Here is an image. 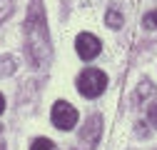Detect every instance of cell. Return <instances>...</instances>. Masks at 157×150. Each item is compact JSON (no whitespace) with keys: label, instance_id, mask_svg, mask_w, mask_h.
<instances>
[{"label":"cell","instance_id":"cell-10","mask_svg":"<svg viewBox=\"0 0 157 150\" xmlns=\"http://www.w3.org/2000/svg\"><path fill=\"white\" fill-rule=\"evenodd\" d=\"M142 23H145V28H150V30H157V10H150V13H145Z\"/></svg>","mask_w":157,"mask_h":150},{"label":"cell","instance_id":"cell-9","mask_svg":"<svg viewBox=\"0 0 157 150\" xmlns=\"http://www.w3.org/2000/svg\"><path fill=\"white\" fill-rule=\"evenodd\" d=\"M10 13H13V0H0V23L8 20Z\"/></svg>","mask_w":157,"mask_h":150},{"label":"cell","instance_id":"cell-14","mask_svg":"<svg viewBox=\"0 0 157 150\" xmlns=\"http://www.w3.org/2000/svg\"><path fill=\"white\" fill-rule=\"evenodd\" d=\"M0 150H5V148H3V145H0Z\"/></svg>","mask_w":157,"mask_h":150},{"label":"cell","instance_id":"cell-4","mask_svg":"<svg viewBox=\"0 0 157 150\" xmlns=\"http://www.w3.org/2000/svg\"><path fill=\"white\" fill-rule=\"evenodd\" d=\"M75 50H77V55H80L82 60H95L97 55L102 53V43H100V38L92 35V33H80L75 38Z\"/></svg>","mask_w":157,"mask_h":150},{"label":"cell","instance_id":"cell-5","mask_svg":"<svg viewBox=\"0 0 157 150\" xmlns=\"http://www.w3.org/2000/svg\"><path fill=\"white\" fill-rule=\"evenodd\" d=\"M100 135H102V118H100V115H90L87 123H85V128L80 130V143L90 150V148L97 145Z\"/></svg>","mask_w":157,"mask_h":150},{"label":"cell","instance_id":"cell-1","mask_svg":"<svg viewBox=\"0 0 157 150\" xmlns=\"http://www.w3.org/2000/svg\"><path fill=\"white\" fill-rule=\"evenodd\" d=\"M25 53L33 68H45V63L50 60V33L40 0H33L25 18Z\"/></svg>","mask_w":157,"mask_h":150},{"label":"cell","instance_id":"cell-7","mask_svg":"<svg viewBox=\"0 0 157 150\" xmlns=\"http://www.w3.org/2000/svg\"><path fill=\"white\" fill-rule=\"evenodd\" d=\"M105 23H107L112 30H120V28H122V23H125V18H122V13L117 10V8H110V10H107V15H105Z\"/></svg>","mask_w":157,"mask_h":150},{"label":"cell","instance_id":"cell-3","mask_svg":"<svg viewBox=\"0 0 157 150\" xmlns=\"http://www.w3.org/2000/svg\"><path fill=\"white\" fill-rule=\"evenodd\" d=\"M77 118H80L77 110L70 103H65V100H57L52 105V110H50V120H52V125L57 130H72L77 125Z\"/></svg>","mask_w":157,"mask_h":150},{"label":"cell","instance_id":"cell-13","mask_svg":"<svg viewBox=\"0 0 157 150\" xmlns=\"http://www.w3.org/2000/svg\"><path fill=\"white\" fill-rule=\"evenodd\" d=\"M0 133H3V123H0Z\"/></svg>","mask_w":157,"mask_h":150},{"label":"cell","instance_id":"cell-6","mask_svg":"<svg viewBox=\"0 0 157 150\" xmlns=\"http://www.w3.org/2000/svg\"><path fill=\"white\" fill-rule=\"evenodd\" d=\"M17 70V63L13 55H0V78H8Z\"/></svg>","mask_w":157,"mask_h":150},{"label":"cell","instance_id":"cell-11","mask_svg":"<svg viewBox=\"0 0 157 150\" xmlns=\"http://www.w3.org/2000/svg\"><path fill=\"white\" fill-rule=\"evenodd\" d=\"M147 120H150V125H155V128H157V103L147 108Z\"/></svg>","mask_w":157,"mask_h":150},{"label":"cell","instance_id":"cell-12","mask_svg":"<svg viewBox=\"0 0 157 150\" xmlns=\"http://www.w3.org/2000/svg\"><path fill=\"white\" fill-rule=\"evenodd\" d=\"M3 110H5V98L0 95V115H3Z\"/></svg>","mask_w":157,"mask_h":150},{"label":"cell","instance_id":"cell-2","mask_svg":"<svg viewBox=\"0 0 157 150\" xmlns=\"http://www.w3.org/2000/svg\"><path fill=\"white\" fill-rule=\"evenodd\" d=\"M107 88V75L97 68H85L77 75V93L82 98H100Z\"/></svg>","mask_w":157,"mask_h":150},{"label":"cell","instance_id":"cell-8","mask_svg":"<svg viewBox=\"0 0 157 150\" xmlns=\"http://www.w3.org/2000/svg\"><path fill=\"white\" fill-rule=\"evenodd\" d=\"M30 150H57V148H55V143L50 138H35L33 145H30Z\"/></svg>","mask_w":157,"mask_h":150}]
</instances>
